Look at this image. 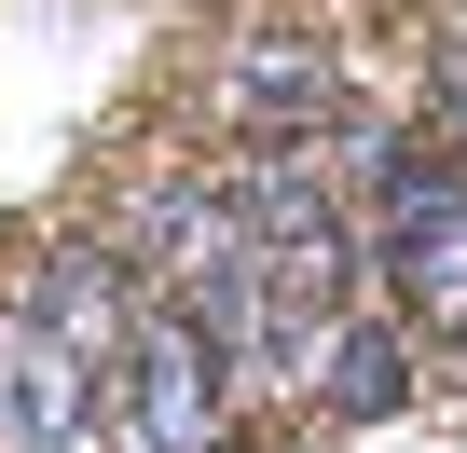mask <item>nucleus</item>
<instances>
[{
	"instance_id": "f257e3e1",
	"label": "nucleus",
	"mask_w": 467,
	"mask_h": 453,
	"mask_svg": "<svg viewBox=\"0 0 467 453\" xmlns=\"http://www.w3.org/2000/svg\"><path fill=\"white\" fill-rule=\"evenodd\" d=\"M138 357V289L110 262H56L0 316V453H97V412Z\"/></svg>"
},
{
	"instance_id": "f03ea898",
	"label": "nucleus",
	"mask_w": 467,
	"mask_h": 453,
	"mask_svg": "<svg viewBox=\"0 0 467 453\" xmlns=\"http://www.w3.org/2000/svg\"><path fill=\"white\" fill-rule=\"evenodd\" d=\"M138 248H151V303H179L234 371L289 357V344H275V275H262V234H248V192L165 179V192L138 206Z\"/></svg>"
},
{
	"instance_id": "7ed1b4c3",
	"label": "nucleus",
	"mask_w": 467,
	"mask_h": 453,
	"mask_svg": "<svg viewBox=\"0 0 467 453\" xmlns=\"http://www.w3.org/2000/svg\"><path fill=\"white\" fill-rule=\"evenodd\" d=\"M344 192L371 206V248H385V289L426 316V330H453L467 344V165H426V151H399L385 124H358L344 138Z\"/></svg>"
},
{
	"instance_id": "20e7f679",
	"label": "nucleus",
	"mask_w": 467,
	"mask_h": 453,
	"mask_svg": "<svg viewBox=\"0 0 467 453\" xmlns=\"http://www.w3.org/2000/svg\"><path fill=\"white\" fill-rule=\"evenodd\" d=\"M248 234H262V275H275V344L289 371L317 357L330 316H358V234H344V206H330V165L303 138H275L248 165Z\"/></svg>"
},
{
	"instance_id": "39448f33",
	"label": "nucleus",
	"mask_w": 467,
	"mask_h": 453,
	"mask_svg": "<svg viewBox=\"0 0 467 453\" xmlns=\"http://www.w3.org/2000/svg\"><path fill=\"white\" fill-rule=\"evenodd\" d=\"M220 344L179 316V303H151L138 316V357H124V398H138V453H220Z\"/></svg>"
},
{
	"instance_id": "423d86ee",
	"label": "nucleus",
	"mask_w": 467,
	"mask_h": 453,
	"mask_svg": "<svg viewBox=\"0 0 467 453\" xmlns=\"http://www.w3.org/2000/svg\"><path fill=\"white\" fill-rule=\"evenodd\" d=\"M303 385H317L344 426L399 412V398H412V344H399V316H371V303H358V316H330V330H317V357H303Z\"/></svg>"
},
{
	"instance_id": "0eeeda50",
	"label": "nucleus",
	"mask_w": 467,
	"mask_h": 453,
	"mask_svg": "<svg viewBox=\"0 0 467 453\" xmlns=\"http://www.w3.org/2000/svg\"><path fill=\"white\" fill-rule=\"evenodd\" d=\"M234 124L317 138V124H330V56H317V42H248V56H234Z\"/></svg>"
}]
</instances>
